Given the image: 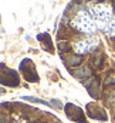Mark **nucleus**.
<instances>
[{
  "mask_svg": "<svg viewBox=\"0 0 115 123\" xmlns=\"http://www.w3.org/2000/svg\"><path fill=\"white\" fill-rule=\"evenodd\" d=\"M89 13L98 29L105 30L114 17V7L108 3H98L89 9Z\"/></svg>",
  "mask_w": 115,
  "mask_h": 123,
  "instance_id": "obj_1",
  "label": "nucleus"
},
{
  "mask_svg": "<svg viewBox=\"0 0 115 123\" xmlns=\"http://www.w3.org/2000/svg\"><path fill=\"white\" fill-rule=\"evenodd\" d=\"M71 27L74 30L80 31V33H85V34H94L97 31V25L91 16V13L88 10H80L75 13V16L71 19Z\"/></svg>",
  "mask_w": 115,
  "mask_h": 123,
  "instance_id": "obj_2",
  "label": "nucleus"
},
{
  "mask_svg": "<svg viewBox=\"0 0 115 123\" xmlns=\"http://www.w3.org/2000/svg\"><path fill=\"white\" fill-rule=\"evenodd\" d=\"M0 83L9 86V87H16L19 86L20 80H19V74L17 72L6 67L4 64H0Z\"/></svg>",
  "mask_w": 115,
  "mask_h": 123,
  "instance_id": "obj_3",
  "label": "nucleus"
},
{
  "mask_svg": "<svg viewBox=\"0 0 115 123\" xmlns=\"http://www.w3.org/2000/svg\"><path fill=\"white\" fill-rule=\"evenodd\" d=\"M98 46V40L94 39V37H88V39H84V40H80L74 44V50L77 52V55L83 56V55H87V53H91L97 49Z\"/></svg>",
  "mask_w": 115,
  "mask_h": 123,
  "instance_id": "obj_4",
  "label": "nucleus"
},
{
  "mask_svg": "<svg viewBox=\"0 0 115 123\" xmlns=\"http://www.w3.org/2000/svg\"><path fill=\"white\" fill-rule=\"evenodd\" d=\"M64 112H65V115H67L71 120L78 122V123H85L84 112H83L78 106H75V105H73V103H67V105L64 106Z\"/></svg>",
  "mask_w": 115,
  "mask_h": 123,
  "instance_id": "obj_5",
  "label": "nucleus"
},
{
  "mask_svg": "<svg viewBox=\"0 0 115 123\" xmlns=\"http://www.w3.org/2000/svg\"><path fill=\"white\" fill-rule=\"evenodd\" d=\"M87 112H88V116H89L91 119H97V120H102V122H105V120L108 119L105 110L101 109L99 106L94 105V103L87 105Z\"/></svg>",
  "mask_w": 115,
  "mask_h": 123,
  "instance_id": "obj_6",
  "label": "nucleus"
},
{
  "mask_svg": "<svg viewBox=\"0 0 115 123\" xmlns=\"http://www.w3.org/2000/svg\"><path fill=\"white\" fill-rule=\"evenodd\" d=\"M84 86L87 87L88 93H89L94 99H97V97L99 96V80H98L97 77H94V76L88 77L87 80H84Z\"/></svg>",
  "mask_w": 115,
  "mask_h": 123,
  "instance_id": "obj_7",
  "label": "nucleus"
},
{
  "mask_svg": "<svg viewBox=\"0 0 115 123\" xmlns=\"http://www.w3.org/2000/svg\"><path fill=\"white\" fill-rule=\"evenodd\" d=\"M37 40L41 43L43 49L47 50V52H53V43H51V37L47 34V33H41L37 36Z\"/></svg>",
  "mask_w": 115,
  "mask_h": 123,
  "instance_id": "obj_8",
  "label": "nucleus"
},
{
  "mask_svg": "<svg viewBox=\"0 0 115 123\" xmlns=\"http://www.w3.org/2000/svg\"><path fill=\"white\" fill-rule=\"evenodd\" d=\"M73 74H74L77 79H88V77L92 76V70H91V67H88V66H83V67L75 69V70L73 72Z\"/></svg>",
  "mask_w": 115,
  "mask_h": 123,
  "instance_id": "obj_9",
  "label": "nucleus"
},
{
  "mask_svg": "<svg viewBox=\"0 0 115 123\" xmlns=\"http://www.w3.org/2000/svg\"><path fill=\"white\" fill-rule=\"evenodd\" d=\"M65 64L70 69H75V67H78V66L83 64V56H80V55H71L70 57L65 59Z\"/></svg>",
  "mask_w": 115,
  "mask_h": 123,
  "instance_id": "obj_10",
  "label": "nucleus"
},
{
  "mask_svg": "<svg viewBox=\"0 0 115 123\" xmlns=\"http://www.w3.org/2000/svg\"><path fill=\"white\" fill-rule=\"evenodd\" d=\"M105 34L107 36H110V37H115V16L112 17V20L110 22V25L107 26V29H105Z\"/></svg>",
  "mask_w": 115,
  "mask_h": 123,
  "instance_id": "obj_11",
  "label": "nucleus"
},
{
  "mask_svg": "<svg viewBox=\"0 0 115 123\" xmlns=\"http://www.w3.org/2000/svg\"><path fill=\"white\" fill-rule=\"evenodd\" d=\"M23 100H27V102H33V103H40L43 106H48V103L43 99H38V97H33V96H21Z\"/></svg>",
  "mask_w": 115,
  "mask_h": 123,
  "instance_id": "obj_12",
  "label": "nucleus"
},
{
  "mask_svg": "<svg viewBox=\"0 0 115 123\" xmlns=\"http://www.w3.org/2000/svg\"><path fill=\"white\" fill-rule=\"evenodd\" d=\"M92 66L95 69H99L102 66V55H97V56L92 57Z\"/></svg>",
  "mask_w": 115,
  "mask_h": 123,
  "instance_id": "obj_13",
  "label": "nucleus"
},
{
  "mask_svg": "<svg viewBox=\"0 0 115 123\" xmlns=\"http://www.w3.org/2000/svg\"><path fill=\"white\" fill-rule=\"evenodd\" d=\"M58 49L61 50V52H68V50H71V44L68 43V42H58Z\"/></svg>",
  "mask_w": 115,
  "mask_h": 123,
  "instance_id": "obj_14",
  "label": "nucleus"
},
{
  "mask_svg": "<svg viewBox=\"0 0 115 123\" xmlns=\"http://www.w3.org/2000/svg\"><path fill=\"white\" fill-rule=\"evenodd\" d=\"M50 105H53L56 109H63V103H61L58 99H51V100H50Z\"/></svg>",
  "mask_w": 115,
  "mask_h": 123,
  "instance_id": "obj_15",
  "label": "nucleus"
},
{
  "mask_svg": "<svg viewBox=\"0 0 115 123\" xmlns=\"http://www.w3.org/2000/svg\"><path fill=\"white\" fill-rule=\"evenodd\" d=\"M0 123H9L6 120V117H0Z\"/></svg>",
  "mask_w": 115,
  "mask_h": 123,
  "instance_id": "obj_16",
  "label": "nucleus"
},
{
  "mask_svg": "<svg viewBox=\"0 0 115 123\" xmlns=\"http://www.w3.org/2000/svg\"><path fill=\"white\" fill-rule=\"evenodd\" d=\"M6 93V89L4 87H0V94H4Z\"/></svg>",
  "mask_w": 115,
  "mask_h": 123,
  "instance_id": "obj_17",
  "label": "nucleus"
},
{
  "mask_svg": "<svg viewBox=\"0 0 115 123\" xmlns=\"http://www.w3.org/2000/svg\"><path fill=\"white\" fill-rule=\"evenodd\" d=\"M85 1H88V0H85Z\"/></svg>",
  "mask_w": 115,
  "mask_h": 123,
  "instance_id": "obj_18",
  "label": "nucleus"
}]
</instances>
